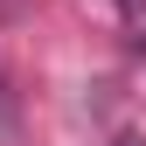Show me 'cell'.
Returning a JSON list of instances; mask_svg holds the SVG:
<instances>
[{"label":"cell","mask_w":146,"mask_h":146,"mask_svg":"<svg viewBox=\"0 0 146 146\" xmlns=\"http://www.w3.org/2000/svg\"><path fill=\"white\" fill-rule=\"evenodd\" d=\"M125 146H132V139H125Z\"/></svg>","instance_id":"cell-3"},{"label":"cell","mask_w":146,"mask_h":146,"mask_svg":"<svg viewBox=\"0 0 146 146\" xmlns=\"http://www.w3.org/2000/svg\"><path fill=\"white\" fill-rule=\"evenodd\" d=\"M118 7V21H125V35H132V42L146 49V0H111Z\"/></svg>","instance_id":"cell-1"},{"label":"cell","mask_w":146,"mask_h":146,"mask_svg":"<svg viewBox=\"0 0 146 146\" xmlns=\"http://www.w3.org/2000/svg\"><path fill=\"white\" fill-rule=\"evenodd\" d=\"M0 118H7V77H0Z\"/></svg>","instance_id":"cell-2"}]
</instances>
